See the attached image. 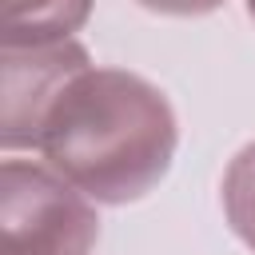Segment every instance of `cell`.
Here are the masks:
<instances>
[{"instance_id": "7", "label": "cell", "mask_w": 255, "mask_h": 255, "mask_svg": "<svg viewBox=\"0 0 255 255\" xmlns=\"http://www.w3.org/2000/svg\"><path fill=\"white\" fill-rule=\"evenodd\" d=\"M247 12H251V20H255V0H247Z\"/></svg>"}, {"instance_id": "1", "label": "cell", "mask_w": 255, "mask_h": 255, "mask_svg": "<svg viewBox=\"0 0 255 255\" xmlns=\"http://www.w3.org/2000/svg\"><path fill=\"white\" fill-rule=\"evenodd\" d=\"M179 124L167 96L124 68L80 72L44 120L36 151L88 199L120 207L143 199L171 171Z\"/></svg>"}, {"instance_id": "6", "label": "cell", "mask_w": 255, "mask_h": 255, "mask_svg": "<svg viewBox=\"0 0 255 255\" xmlns=\"http://www.w3.org/2000/svg\"><path fill=\"white\" fill-rule=\"evenodd\" d=\"M139 4L147 12H159V16H207L223 0H139Z\"/></svg>"}, {"instance_id": "5", "label": "cell", "mask_w": 255, "mask_h": 255, "mask_svg": "<svg viewBox=\"0 0 255 255\" xmlns=\"http://www.w3.org/2000/svg\"><path fill=\"white\" fill-rule=\"evenodd\" d=\"M223 215L231 231L255 251V143L239 147L223 171Z\"/></svg>"}, {"instance_id": "4", "label": "cell", "mask_w": 255, "mask_h": 255, "mask_svg": "<svg viewBox=\"0 0 255 255\" xmlns=\"http://www.w3.org/2000/svg\"><path fill=\"white\" fill-rule=\"evenodd\" d=\"M96 0H4V48H40L72 40Z\"/></svg>"}, {"instance_id": "3", "label": "cell", "mask_w": 255, "mask_h": 255, "mask_svg": "<svg viewBox=\"0 0 255 255\" xmlns=\"http://www.w3.org/2000/svg\"><path fill=\"white\" fill-rule=\"evenodd\" d=\"M92 68V56L76 40L40 44V48H4V116L0 143L4 151L36 147L48 112L64 88Z\"/></svg>"}, {"instance_id": "2", "label": "cell", "mask_w": 255, "mask_h": 255, "mask_svg": "<svg viewBox=\"0 0 255 255\" xmlns=\"http://www.w3.org/2000/svg\"><path fill=\"white\" fill-rule=\"evenodd\" d=\"M0 255H92L100 215L80 187L48 163L4 159L0 175Z\"/></svg>"}]
</instances>
